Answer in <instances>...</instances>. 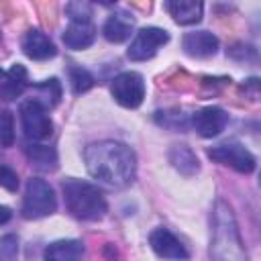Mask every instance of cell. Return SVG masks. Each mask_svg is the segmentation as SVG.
Segmentation results:
<instances>
[{"label":"cell","instance_id":"cell-5","mask_svg":"<svg viewBox=\"0 0 261 261\" xmlns=\"http://www.w3.org/2000/svg\"><path fill=\"white\" fill-rule=\"evenodd\" d=\"M20 124H22V133L29 141L39 143L51 137L53 133V122L49 118V112L45 106H41L37 100H24L20 104Z\"/></svg>","mask_w":261,"mask_h":261},{"label":"cell","instance_id":"cell-18","mask_svg":"<svg viewBox=\"0 0 261 261\" xmlns=\"http://www.w3.org/2000/svg\"><path fill=\"white\" fill-rule=\"evenodd\" d=\"M27 157L29 161L43 171H53L57 167V153L53 147L47 145H39V143H31L27 147Z\"/></svg>","mask_w":261,"mask_h":261},{"label":"cell","instance_id":"cell-19","mask_svg":"<svg viewBox=\"0 0 261 261\" xmlns=\"http://www.w3.org/2000/svg\"><path fill=\"white\" fill-rule=\"evenodd\" d=\"M169 161L173 163V167L184 173V175H194L200 165H198V157L194 155V151L186 145H173V149L169 151Z\"/></svg>","mask_w":261,"mask_h":261},{"label":"cell","instance_id":"cell-17","mask_svg":"<svg viewBox=\"0 0 261 261\" xmlns=\"http://www.w3.org/2000/svg\"><path fill=\"white\" fill-rule=\"evenodd\" d=\"M165 8L177 24H196L202 18L204 4L194 0H171V2H165Z\"/></svg>","mask_w":261,"mask_h":261},{"label":"cell","instance_id":"cell-8","mask_svg":"<svg viewBox=\"0 0 261 261\" xmlns=\"http://www.w3.org/2000/svg\"><path fill=\"white\" fill-rule=\"evenodd\" d=\"M167 41H169V33L165 29L145 27V29H141V31L135 33V37H133V41H130V45L126 49V57L130 61H147Z\"/></svg>","mask_w":261,"mask_h":261},{"label":"cell","instance_id":"cell-2","mask_svg":"<svg viewBox=\"0 0 261 261\" xmlns=\"http://www.w3.org/2000/svg\"><path fill=\"white\" fill-rule=\"evenodd\" d=\"M210 255L214 261H249L234 214L224 200H216L210 214Z\"/></svg>","mask_w":261,"mask_h":261},{"label":"cell","instance_id":"cell-13","mask_svg":"<svg viewBox=\"0 0 261 261\" xmlns=\"http://www.w3.org/2000/svg\"><path fill=\"white\" fill-rule=\"evenodd\" d=\"M22 51H24L27 57H31L35 61H45V59L57 55L55 43L45 33H41L39 29H31V31L24 33V37H22Z\"/></svg>","mask_w":261,"mask_h":261},{"label":"cell","instance_id":"cell-22","mask_svg":"<svg viewBox=\"0 0 261 261\" xmlns=\"http://www.w3.org/2000/svg\"><path fill=\"white\" fill-rule=\"evenodd\" d=\"M14 145V116L10 110H0V147Z\"/></svg>","mask_w":261,"mask_h":261},{"label":"cell","instance_id":"cell-10","mask_svg":"<svg viewBox=\"0 0 261 261\" xmlns=\"http://www.w3.org/2000/svg\"><path fill=\"white\" fill-rule=\"evenodd\" d=\"M228 122V114L218 108V106H206V108H200L194 116H192V124L196 128V133L204 139H212L216 135H220L224 130Z\"/></svg>","mask_w":261,"mask_h":261},{"label":"cell","instance_id":"cell-11","mask_svg":"<svg viewBox=\"0 0 261 261\" xmlns=\"http://www.w3.org/2000/svg\"><path fill=\"white\" fill-rule=\"evenodd\" d=\"M181 49L186 55L196 59H208L218 51V39L210 31H192L181 39Z\"/></svg>","mask_w":261,"mask_h":261},{"label":"cell","instance_id":"cell-20","mask_svg":"<svg viewBox=\"0 0 261 261\" xmlns=\"http://www.w3.org/2000/svg\"><path fill=\"white\" fill-rule=\"evenodd\" d=\"M33 90L37 92V98H33V100H37L47 110L57 106L59 100H61V84H59L57 77H51V80H45L41 84H35Z\"/></svg>","mask_w":261,"mask_h":261},{"label":"cell","instance_id":"cell-12","mask_svg":"<svg viewBox=\"0 0 261 261\" xmlns=\"http://www.w3.org/2000/svg\"><path fill=\"white\" fill-rule=\"evenodd\" d=\"M29 88V73L27 67L20 63L10 65V69L0 71V98L4 102L16 100Z\"/></svg>","mask_w":261,"mask_h":261},{"label":"cell","instance_id":"cell-21","mask_svg":"<svg viewBox=\"0 0 261 261\" xmlns=\"http://www.w3.org/2000/svg\"><path fill=\"white\" fill-rule=\"evenodd\" d=\"M69 84L73 94H84L94 86V77L90 75L88 69H84L82 65H69Z\"/></svg>","mask_w":261,"mask_h":261},{"label":"cell","instance_id":"cell-26","mask_svg":"<svg viewBox=\"0 0 261 261\" xmlns=\"http://www.w3.org/2000/svg\"><path fill=\"white\" fill-rule=\"evenodd\" d=\"M10 218H12V212H10V208L0 204V224H6Z\"/></svg>","mask_w":261,"mask_h":261},{"label":"cell","instance_id":"cell-24","mask_svg":"<svg viewBox=\"0 0 261 261\" xmlns=\"http://www.w3.org/2000/svg\"><path fill=\"white\" fill-rule=\"evenodd\" d=\"M0 188H4L8 192H16L18 190V175L8 165H0Z\"/></svg>","mask_w":261,"mask_h":261},{"label":"cell","instance_id":"cell-14","mask_svg":"<svg viewBox=\"0 0 261 261\" xmlns=\"http://www.w3.org/2000/svg\"><path fill=\"white\" fill-rule=\"evenodd\" d=\"M94 39H96V27L90 20H71L63 31V43L73 51L88 49L94 43Z\"/></svg>","mask_w":261,"mask_h":261},{"label":"cell","instance_id":"cell-3","mask_svg":"<svg viewBox=\"0 0 261 261\" xmlns=\"http://www.w3.org/2000/svg\"><path fill=\"white\" fill-rule=\"evenodd\" d=\"M63 198L69 214L80 220H100L108 208L102 190L77 177H67L63 181Z\"/></svg>","mask_w":261,"mask_h":261},{"label":"cell","instance_id":"cell-6","mask_svg":"<svg viewBox=\"0 0 261 261\" xmlns=\"http://www.w3.org/2000/svg\"><path fill=\"white\" fill-rule=\"evenodd\" d=\"M208 157L220 165L232 167L239 173H251L257 167V159L255 155L245 149V145L237 143V141H228V143H220L212 149H208Z\"/></svg>","mask_w":261,"mask_h":261},{"label":"cell","instance_id":"cell-25","mask_svg":"<svg viewBox=\"0 0 261 261\" xmlns=\"http://www.w3.org/2000/svg\"><path fill=\"white\" fill-rule=\"evenodd\" d=\"M65 10L69 12V18L71 20H90L92 6L86 4V2H71V4H67Z\"/></svg>","mask_w":261,"mask_h":261},{"label":"cell","instance_id":"cell-7","mask_svg":"<svg viewBox=\"0 0 261 261\" xmlns=\"http://www.w3.org/2000/svg\"><path fill=\"white\" fill-rule=\"evenodd\" d=\"M145 80L137 71H122L110 82L112 98L124 108H137L145 100Z\"/></svg>","mask_w":261,"mask_h":261},{"label":"cell","instance_id":"cell-15","mask_svg":"<svg viewBox=\"0 0 261 261\" xmlns=\"http://www.w3.org/2000/svg\"><path fill=\"white\" fill-rule=\"evenodd\" d=\"M84 243L75 239H61L47 245L43 253V261H82L84 257Z\"/></svg>","mask_w":261,"mask_h":261},{"label":"cell","instance_id":"cell-9","mask_svg":"<svg viewBox=\"0 0 261 261\" xmlns=\"http://www.w3.org/2000/svg\"><path fill=\"white\" fill-rule=\"evenodd\" d=\"M149 245L157 257L167 261H186L190 257L186 245L165 226H159L149 234Z\"/></svg>","mask_w":261,"mask_h":261},{"label":"cell","instance_id":"cell-1","mask_svg":"<svg viewBox=\"0 0 261 261\" xmlns=\"http://www.w3.org/2000/svg\"><path fill=\"white\" fill-rule=\"evenodd\" d=\"M84 161L94 179L114 188L128 186L137 171L135 151L118 141H98L88 145L84 151Z\"/></svg>","mask_w":261,"mask_h":261},{"label":"cell","instance_id":"cell-4","mask_svg":"<svg viewBox=\"0 0 261 261\" xmlns=\"http://www.w3.org/2000/svg\"><path fill=\"white\" fill-rule=\"evenodd\" d=\"M57 210V196L55 190L41 177H31L27 181L24 198H22V218L37 220L53 214Z\"/></svg>","mask_w":261,"mask_h":261},{"label":"cell","instance_id":"cell-16","mask_svg":"<svg viewBox=\"0 0 261 261\" xmlns=\"http://www.w3.org/2000/svg\"><path fill=\"white\" fill-rule=\"evenodd\" d=\"M135 20L126 12H114L108 16V20L102 27V35L110 43H122L133 35Z\"/></svg>","mask_w":261,"mask_h":261},{"label":"cell","instance_id":"cell-23","mask_svg":"<svg viewBox=\"0 0 261 261\" xmlns=\"http://www.w3.org/2000/svg\"><path fill=\"white\" fill-rule=\"evenodd\" d=\"M0 261H18V239L14 234L0 239Z\"/></svg>","mask_w":261,"mask_h":261}]
</instances>
